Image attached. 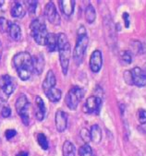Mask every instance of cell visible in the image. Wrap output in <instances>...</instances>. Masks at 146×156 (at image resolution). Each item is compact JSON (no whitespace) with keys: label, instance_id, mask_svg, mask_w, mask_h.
<instances>
[{"label":"cell","instance_id":"cell-1","mask_svg":"<svg viewBox=\"0 0 146 156\" xmlns=\"http://www.w3.org/2000/svg\"><path fill=\"white\" fill-rule=\"evenodd\" d=\"M13 66L16 69L20 79L28 80L34 72L33 57L27 52H20L14 55Z\"/></svg>","mask_w":146,"mask_h":156},{"label":"cell","instance_id":"cell-2","mask_svg":"<svg viewBox=\"0 0 146 156\" xmlns=\"http://www.w3.org/2000/svg\"><path fill=\"white\" fill-rule=\"evenodd\" d=\"M88 44L89 38L86 32V29L83 25H80L77 32V40L75 48L73 50V59L77 66H79L82 62L86 49L88 47Z\"/></svg>","mask_w":146,"mask_h":156},{"label":"cell","instance_id":"cell-3","mask_svg":"<svg viewBox=\"0 0 146 156\" xmlns=\"http://www.w3.org/2000/svg\"><path fill=\"white\" fill-rule=\"evenodd\" d=\"M57 50L59 53V61L62 72L64 75H67L71 55V48L69 39L64 34H57Z\"/></svg>","mask_w":146,"mask_h":156},{"label":"cell","instance_id":"cell-4","mask_svg":"<svg viewBox=\"0 0 146 156\" xmlns=\"http://www.w3.org/2000/svg\"><path fill=\"white\" fill-rule=\"evenodd\" d=\"M30 32L36 44L39 45H45L48 33L44 20H42L40 18L34 20L30 25Z\"/></svg>","mask_w":146,"mask_h":156},{"label":"cell","instance_id":"cell-5","mask_svg":"<svg viewBox=\"0 0 146 156\" xmlns=\"http://www.w3.org/2000/svg\"><path fill=\"white\" fill-rule=\"evenodd\" d=\"M83 95H84V90L82 88L79 86H72L68 91L65 98L67 106L70 110H76Z\"/></svg>","mask_w":146,"mask_h":156},{"label":"cell","instance_id":"cell-6","mask_svg":"<svg viewBox=\"0 0 146 156\" xmlns=\"http://www.w3.org/2000/svg\"><path fill=\"white\" fill-rule=\"evenodd\" d=\"M15 107L23 124L25 126H28L29 123H30V114H29L30 103H29L25 94H21L18 97L15 104Z\"/></svg>","mask_w":146,"mask_h":156},{"label":"cell","instance_id":"cell-7","mask_svg":"<svg viewBox=\"0 0 146 156\" xmlns=\"http://www.w3.org/2000/svg\"><path fill=\"white\" fill-rule=\"evenodd\" d=\"M102 105V99L99 96H90L83 105V112L85 114L98 113Z\"/></svg>","mask_w":146,"mask_h":156},{"label":"cell","instance_id":"cell-8","mask_svg":"<svg viewBox=\"0 0 146 156\" xmlns=\"http://www.w3.org/2000/svg\"><path fill=\"white\" fill-rule=\"evenodd\" d=\"M16 88L15 79L10 77L9 75H2L0 76V89L6 95H10Z\"/></svg>","mask_w":146,"mask_h":156},{"label":"cell","instance_id":"cell-9","mask_svg":"<svg viewBox=\"0 0 146 156\" xmlns=\"http://www.w3.org/2000/svg\"><path fill=\"white\" fill-rule=\"evenodd\" d=\"M45 15L49 22L53 25L60 24V16L58 14L55 6L53 2H48L45 8Z\"/></svg>","mask_w":146,"mask_h":156},{"label":"cell","instance_id":"cell-10","mask_svg":"<svg viewBox=\"0 0 146 156\" xmlns=\"http://www.w3.org/2000/svg\"><path fill=\"white\" fill-rule=\"evenodd\" d=\"M90 69L93 72L97 73L100 71L103 66V55L100 50H95L90 56Z\"/></svg>","mask_w":146,"mask_h":156},{"label":"cell","instance_id":"cell-11","mask_svg":"<svg viewBox=\"0 0 146 156\" xmlns=\"http://www.w3.org/2000/svg\"><path fill=\"white\" fill-rule=\"evenodd\" d=\"M132 83L137 87H144L146 85V73L140 68L135 67L130 70Z\"/></svg>","mask_w":146,"mask_h":156},{"label":"cell","instance_id":"cell-12","mask_svg":"<svg viewBox=\"0 0 146 156\" xmlns=\"http://www.w3.org/2000/svg\"><path fill=\"white\" fill-rule=\"evenodd\" d=\"M55 128L57 131L63 132L67 129V125H68V115L62 111V110H58L55 112Z\"/></svg>","mask_w":146,"mask_h":156},{"label":"cell","instance_id":"cell-13","mask_svg":"<svg viewBox=\"0 0 146 156\" xmlns=\"http://www.w3.org/2000/svg\"><path fill=\"white\" fill-rule=\"evenodd\" d=\"M35 105H36V109L34 111L35 118L38 121H42L45 115V105L43 99L40 96L35 97Z\"/></svg>","mask_w":146,"mask_h":156},{"label":"cell","instance_id":"cell-14","mask_svg":"<svg viewBox=\"0 0 146 156\" xmlns=\"http://www.w3.org/2000/svg\"><path fill=\"white\" fill-rule=\"evenodd\" d=\"M58 3H59V7H60L62 13L65 16L69 17L72 15L74 11L75 1H72V0H61V1H59Z\"/></svg>","mask_w":146,"mask_h":156},{"label":"cell","instance_id":"cell-15","mask_svg":"<svg viewBox=\"0 0 146 156\" xmlns=\"http://www.w3.org/2000/svg\"><path fill=\"white\" fill-rule=\"evenodd\" d=\"M46 97L53 103H56L58 102L60 99H61V96H62V92L59 89H57L55 87L54 88H51V89H48V90H44Z\"/></svg>","mask_w":146,"mask_h":156},{"label":"cell","instance_id":"cell-16","mask_svg":"<svg viewBox=\"0 0 146 156\" xmlns=\"http://www.w3.org/2000/svg\"><path fill=\"white\" fill-rule=\"evenodd\" d=\"M55 83H56V80H55L54 72L52 70H48V72L45 76V79L43 82V90H45L50 88H54V87H55Z\"/></svg>","mask_w":146,"mask_h":156},{"label":"cell","instance_id":"cell-17","mask_svg":"<svg viewBox=\"0 0 146 156\" xmlns=\"http://www.w3.org/2000/svg\"><path fill=\"white\" fill-rule=\"evenodd\" d=\"M91 140L94 143H99L102 140V130L98 125H93L91 130Z\"/></svg>","mask_w":146,"mask_h":156},{"label":"cell","instance_id":"cell-18","mask_svg":"<svg viewBox=\"0 0 146 156\" xmlns=\"http://www.w3.org/2000/svg\"><path fill=\"white\" fill-rule=\"evenodd\" d=\"M10 14L13 18H22L25 15V10L20 3L15 2L10 9Z\"/></svg>","mask_w":146,"mask_h":156},{"label":"cell","instance_id":"cell-19","mask_svg":"<svg viewBox=\"0 0 146 156\" xmlns=\"http://www.w3.org/2000/svg\"><path fill=\"white\" fill-rule=\"evenodd\" d=\"M9 34L10 37L13 40L19 41L21 38V30H20V27L17 23H10L9 30Z\"/></svg>","mask_w":146,"mask_h":156},{"label":"cell","instance_id":"cell-20","mask_svg":"<svg viewBox=\"0 0 146 156\" xmlns=\"http://www.w3.org/2000/svg\"><path fill=\"white\" fill-rule=\"evenodd\" d=\"M45 45L49 52H54L57 49V35L55 34H48Z\"/></svg>","mask_w":146,"mask_h":156},{"label":"cell","instance_id":"cell-21","mask_svg":"<svg viewBox=\"0 0 146 156\" xmlns=\"http://www.w3.org/2000/svg\"><path fill=\"white\" fill-rule=\"evenodd\" d=\"M45 61L43 59V56L41 55H35L33 57V65H34V71H36L38 74H40L45 67Z\"/></svg>","mask_w":146,"mask_h":156},{"label":"cell","instance_id":"cell-22","mask_svg":"<svg viewBox=\"0 0 146 156\" xmlns=\"http://www.w3.org/2000/svg\"><path fill=\"white\" fill-rule=\"evenodd\" d=\"M85 19L88 23H93L96 19V12L93 5H88L85 9Z\"/></svg>","mask_w":146,"mask_h":156},{"label":"cell","instance_id":"cell-23","mask_svg":"<svg viewBox=\"0 0 146 156\" xmlns=\"http://www.w3.org/2000/svg\"><path fill=\"white\" fill-rule=\"evenodd\" d=\"M75 146L69 140H66L63 144L62 152L63 156H75Z\"/></svg>","mask_w":146,"mask_h":156},{"label":"cell","instance_id":"cell-24","mask_svg":"<svg viewBox=\"0 0 146 156\" xmlns=\"http://www.w3.org/2000/svg\"><path fill=\"white\" fill-rule=\"evenodd\" d=\"M36 140H37V142L39 144V146L43 149V150H47L48 147H49V144H48V140L45 137V134L43 133H38L37 136H36Z\"/></svg>","mask_w":146,"mask_h":156},{"label":"cell","instance_id":"cell-25","mask_svg":"<svg viewBox=\"0 0 146 156\" xmlns=\"http://www.w3.org/2000/svg\"><path fill=\"white\" fill-rule=\"evenodd\" d=\"M79 156H93V150L89 144L82 145L79 150Z\"/></svg>","mask_w":146,"mask_h":156},{"label":"cell","instance_id":"cell-26","mask_svg":"<svg viewBox=\"0 0 146 156\" xmlns=\"http://www.w3.org/2000/svg\"><path fill=\"white\" fill-rule=\"evenodd\" d=\"M9 26H10V22L7 19H5L3 17L0 18V32L3 34L9 33Z\"/></svg>","mask_w":146,"mask_h":156},{"label":"cell","instance_id":"cell-27","mask_svg":"<svg viewBox=\"0 0 146 156\" xmlns=\"http://www.w3.org/2000/svg\"><path fill=\"white\" fill-rule=\"evenodd\" d=\"M80 137L84 140L85 144H89V141L91 140V134H90V131L88 129H81V131H80Z\"/></svg>","mask_w":146,"mask_h":156},{"label":"cell","instance_id":"cell-28","mask_svg":"<svg viewBox=\"0 0 146 156\" xmlns=\"http://www.w3.org/2000/svg\"><path fill=\"white\" fill-rule=\"evenodd\" d=\"M137 116H138V120L141 125L146 124V111L142 108L138 110L137 113Z\"/></svg>","mask_w":146,"mask_h":156},{"label":"cell","instance_id":"cell-29","mask_svg":"<svg viewBox=\"0 0 146 156\" xmlns=\"http://www.w3.org/2000/svg\"><path fill=\"white\" fill-rule=\"evenodd\" d=\"M121 59L125 62L126 64H130L131 61H132V56L130 52L129 51H124L121 54Z\"/></svg>","mask_w":146,"mask_h":156},{"label":"cell","instance_id":"cell-30","mask_svg":"<svg viewBox=\"0 0 146 156\" xmlns=\"http://www.w3.org/2000/svg\"><path fill=\"white\" fill-rule=\"evenodd\" d=\"M11 115V109L8 105H5L1 108V115L3 117H9Z\"/></svg>","mask_w":146,"mask_h":156},{"label":"cell","instance_id":"cell-31","mask_svg":"<svg viewBox=\"0 0 146 156\" xmlns=\"http://www.w3.org/2000/svg\"><path fill=\"white\" fill-rule=\"evenodd\" d=\"M26 3L29 5L28 6L29 11H31L34 14L36 9V7H37V2L36 1H26Z\"/></svg>","mask_w":146,"mask_h":156},{"label":"cell","instance_id":"cell-32","mask_svg":"<svg viewBox=\"0 0 146 156\" xmlns=\"http://www.w3.org/2000/svg\"><path fill=\"white\" fill-rule=\"evenodd\" d=\"M124 80H125V81H126L128 84H130V85H133V83H132V77H131V73H130V71L127 70V71H125V72H124Z\"/></svg>","mask_w":146,"mask_h":156},{"label":"cell","instance_id":"cell-33","mask_svg":"<svg viewBox=\"0 0 146 156\" xmlns=\"http://www.w3.org/2000/svg\"><path fill=\"white\" fill-rule=\"evenodd\" d=\"M16 134H17V132L15 129H8L5 132V136H6L7 140H11L13 137L16 136Z\"/></svg>","mask_w":146,"mask_h":156},{"label":"cell","instance_id":"cell-34","mask_svg":"<svg viewBox=\"0 0 146 156\" xmlns=\"http://www.w3.org/2000/svg\"><path fill=\"white\" fill-rule=\"evenodd\" d=\"M122 18H123V20H124V24H125V28H129L130 27V15L128 12H124L123 15H122Z\"/></svg>","mask_w":146,"mask_h":156},{"label":"cell","instance_id":"cell-35","mask_svg":"<svg viewBox=\"0 0 146 156\" xmlns=\"http://www.w3.org/2000/svg\"><path fill=\"white\" fill-rule=\"evenodd\" d=\"M16 156H29L27 151H20Z\"/></svg>","mask_w":146,"mask_h":156},{"label":"cell","instance_id":"cell-36","mask_svg":"<svg viewBox=\"0 0 146 156\" xmlns=\"http://www.w3.org/2000/svg\"><path fill=\"white\" fill-rule=\"evenodd\" d=\"M2 52H3V48H2L1 41H0V58H1V56H2Z\"/></svg>","mask_w":146,"mask_h":156},{"label":"cell","instance_id":"cell-37","mask_svg":"<svg viewBox=\"0 0 146 156\" xmlns=\"http://www.w3.org/2000/svg\"><path fill=\"white\" fill-rule=\"evenodd\" d=\"M5 3V1L4 0H0V8H1L2 6H3V4Z\"/></svg>","mask_w":146,"mask_h":156}]
</instances>
